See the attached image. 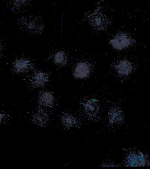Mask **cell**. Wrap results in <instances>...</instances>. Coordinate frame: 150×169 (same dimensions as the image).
<instances>
[{"mask_svg": "<svg viewBox=\"0 0 150 169\" xmlns=\"http://www.w3.org/2000/svg\"><path fill=\"white\" fill-rule=\"evenodd\" d=\"M131 43L130 38L124 33L116 35L110 41V43L113 47L119 50H122L128 47Z\"/></svg>", "mask_w": 150, "mask_h": 169, "instance_id": "cell-1", "label": "cell"}, {"mask_svg": "<svg viewBox=\"0 0 150 169\" xmlns=\"http://www.w3.org/2000/svg\"><path fill=\"white\" fill-rule=\"evenodd\" d=\"M127 164L129 166H144L145 160L141 153H131L127 157Z\"/></svg>", "mask_w": 150, "mask_h": 169, "instance_id": "cell-2", "label": "cell"}, {"mask_svg": "<svg viewBox=\"0 0 150 169\" xmlns=\"http://www.w3.org/2000/svg\"><path fill=\"white\" fill-rule=\"evenodd\" d=\"M90 73L88 65L83 62H80L76 64L74 69L73 75L78 78H83L87 77Z\"/></svg>", "mask_w": 150, "mask_h": 169, "instance_id": "cell-3", "label": "cell"}, {"mask_svg": "<svg viewBox=\"0 0 150 169\" xmlns=\"http://www.w3.org/2000/svg\"><path fill=\"white\" fill-rule=\"evenodd\" d=\"M48 74L41 72H37L33 75L31 80L32 84L35 87H40L43 86L48 80Z\"/></svg>", "mask_w": 150, "mask_h": 169, "instance_id": "cell-4", "label": "cell"}, {"mask_svg": "<svg viewBox=\"0 0 150 169\" xmlns=\"http://www.w3.org/2000/svg\"><path fill=\"white\" fill-rule=\"evenodd\" d=\"M108 116L110 121L112 123H119L122 120L121 111L117 107L112 108L110 111Z\"/></svg>", "mask_w": 150, "mask_h": 169, "instance_id": "cell-5", "label": "cell"}, {"mask_svg": "<svg viewBox=\"0 0 150 169\" xmlns=\"http://www.w3.org/2000/svg\"><path fill=\"white\" fill-rule=\"evenodd\" d=\"M53 60L54 63L58 65L63 66L65 65L67 61L66 53L64 50H58L54 55Z\"/></svg>", "mask_w": 150, "mask_h": 169, "instance_id": "cell-6", "label": "cell"}, {"mask_svg": "<svg viewBox=\"0 0 150 169\" xmlns=\"http://www.w3.org/2000/svg\"><path fill=\"white\" fill-rule=\"evenodd\" d=\"M118 72L122 75L129 74L131 72L132 67L130 63L126 60H122L116 66Z\"/></svg>", "mask_w": 150, "mask_h": 169, "instance_id": "cell-7", "label": "cell"}, {"mask_svg": "<svg viewBox=\"0 0 150 169\" xmlns=\"http://www.w3.org/2000/svg\"><path fill=\"white\" fill-rule=\"evenodd\" d=\"M33 120L35 124L43 126L47 123L48 116L47 114L43 111H39L34 115Z\"/></svg>", "mask_w": 150, "mask_h": 169, "instance_id": "cell-8", "label": "cell"}, {"mask_svg": "<svg viewBox=\"0 0 150 169\" xmlns=\"http://www.w3.org/2000/svg\"><path fill=\"white\" fill-rule=\"evenodd\" d=\"M39 101L41 105L45 106H50L53 102L54 97L50 92H44L40 94Z\"/></svg>", "mask_w": 150, "mask_h": 169, "instance_id": "cell-9", "label": "cell"}, {"mask_svg": "<svg viewBox=\"0 0 150 169\" xmlns=\"http://www.w3.org/2000/svg\"><path fill=\"white\" fill-rule=\"evenodd\" d=\"M84 110L88 115L92 116L98 113L99 107L97 104L92 100L88 101L85 105Z\"/></svg>", "mask_w": 150, "mask_h": 169, "instance_id": "cell-10", "label": "cell"}, {"mask_svg": "<svg viewBox=\"0 0 150 169\" xmlns=\"http://www.w3.org/2000/svg\"><path fill=\"white\" fill-rule=\"evenodd\" d=\"M29 61L25 59H20L15 62L14 68L15 70L19 72H23L26 71L29 67Z\"/></svg>", "mask_w": 150, "mask_h": 169, "instance_id": "cell-11", "label": "cell"}, {"mask_svg": "<svg viewBox=\"0 0 150 169\" xmlns=\"http://www.w3.org/2000/svg\"><path fill=\"white\" fill-rule=\"evenodd\" d=\"M62 123L67 128L74 126L76 123V120L74 117L71 115L65 113L61 118Z\"/></svg>", "mask_w": 150, "mask_h": 169, "instance_id": "cell-12", "label": "cell"}, {"mask_svg": "<svg viewBox=\"0 0 150 169\" xmlns=\"http://www.w3.org/2000/svg\"><path fill=\"white\" fill-rule=\"evenodd\" d=\"M93 26L98 29H102L106 26L107 21L105 18L103 16H97L93 20Z\"/></svg>", "mask_w": 150, "mask_h": 169, "instance_id": "cell-13", "label": "cell"}, {"mask_svg": "<svg viewBox=\"0 0 150 169\" xmlns=\"http://www.w3.org/2000/svg\"><path fill=\"white\" fill-rule=\"evenodd\" d=\"M3 117V115L0 114V124L1 122V120L2 119Z\"/></svg>", "mask_w": 150, "mask_h": 169, "instance_id": "cell-14", "label": "cell"}]
</instances>
